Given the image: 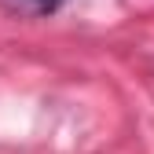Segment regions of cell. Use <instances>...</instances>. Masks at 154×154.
I'll return each instance as SVG.
<instances>
[{"label": "cell", "instance_id": "obj_1", "mask_svg": "<svg viewBox=\"0 0 154 154\" xmlns=\"http://www.w3.org/2000/svg\"><path fill=\"white\" fill-rule=\"evenodd\" d=\"M15 8H22V11H29V15H55L66 0H11Z\"/></svg>", "mask_w": 154, "mask_h": 154}]
</instances>
